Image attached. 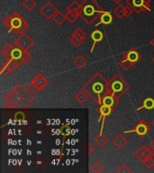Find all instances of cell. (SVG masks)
Masks as SVG:
<instances>
[{"mask_svg": "<svg viewBox=\"0 0 154 173\" xmlns=\"http://www.w3.org/2000/svg\"><path fill=\"white\" fill-rule=\"evenodd\" d=\"M14 118L15 121H19V123H20L19 125H22L21 122L25 120L26 115H25V114H24L23 111H21V110H17V111L14 113Z\"/></svg>", "mask_w": 154, "mask_h": 173, "instance_id": "cell-31", "label": "cell"}, {"mask_svg": "<svg viewBox=\"0 0 154 173\" xmlns=\"http://www.w3.org/2000/svg\"><path fill=\"white\" fill-rule=\"evenodd\" d=\"M128 143V140L123 134H117L115 138L113 139V144L117 149H123L124 148Z\"/></svg>", "mask_w": 154, "mask_h": 173, "instance_id": "cell-17", "label": "cell"}, {"mask_svg": "<svg viewBox=\"0 0 154 173\" xmlns=\"http://www.w3.org/2000/svg\"><path fill=\"white\" fill-rule=\"evenodd\" d=\"M133 10L131 8L130 6H128L127 5H126V17H130L131 15L133 14Z\"/></svg>", "mask_w": 154, "mask_h": 173, "instance_id": "cell-37", "label": "cell"}, {"mask_svg": "<svg viewBox=\"0 0 154 173\" xmlns=\"http://www.w3.org/2000/svg\"><path fill=\"white\" fill-rule=\"evenodd\" d=\"M115 4H116V5H119V4H121L122 2H123V0H112Z\"/></svg>", "mask_w": 154, "mask_h": 173, "instance_id": "cell-39", "label": "cell"}, {"mask_svg": "<svg viewBox=\"0 0 154 173\" xmlns=\"http://www.w3.org/2000/svg\"><path fill=\"white\" fill-rule=\"evenodd\" d=\"M143 107H144L145 109H147V110H152V109H153L154 98H152V97H147V98H145L144 101H143V104H142V107L138 108L137 110H140V109H142Z\"/></svg>", "mask_w": 154, "mask_h": 173, "instance_id": "cell-29", "label": "cell"}, {"mask_svg": "<svg viewBox=\"0 0 154 173\" xmlns=\"http://www.w3.org/2000/svg\"><path fill=\"white\" fill-rule=\"evenodd\" d=\"M152 61H153V62H154V56H153V57H152Z\"/></svg>", "mask_w": 154, "mask_h": 173, "instance_id": "cell-41", "label": "cell"}, {"mask_svg": "<svg viewBox=\"0 0 154 173\" xmlns=\"http://www.w3.org/2000/svg\"><path fill=\"white\" fill-rule=\"evenodd\" d=\"M33 60V56L30 54L29 51H25L24 50L23 51V56H22V62L24 64H28L29 62H31Z\"/></svg>", "mask_w": 154, "mask_h": 173, "instance_id": "cell-32", "label": "cell"}, {"mask_svg": "<svg viewBox=\"0 0 154 173\" xmlns=\"http://www.w3.org/2000/svg\"><path fill=\"white\" fill-rule=\"evenodd\" d=\"M151 45L154 48V37L152 39V41H151Z\"/></svg>", "mask_w": 154, "mask_h": 173, "instance_id": "cell-40", "label": "cell"}, {"mask_svg": "<svg viewBox=\"0 0 154 173\" xmlns=\"http://www.w3.org/2000/svg\"><path fill=\"white\" fill-rule=\"evenodd\" d=\"M126 5L137 14L152 11L150 0H126Z\"/></svg>", "mask_w": 154, "mask_h": 173, "instance_id": "cell-9", "label": "cell"}, {"mask_svg": "<svg viewBox=\"0 0 154 173\" xmlns=\"http://www.w3.org/2000/svg\"><path fill=\"white\" fill-rule=\"evenodd\" d=\"M48 84H49V80L47 79L42 73H38L34 77V79L29 84L28 89L34 95H35L40 92L42 89H43Z\"/></svg>", "mask_w": 154, "mask_h": 173, "instance_id": "cell-8", "label": "cell"}, {"mask_svg": "<svg viewBox=\"0 0 154 173\" xmlns=\"http://www.w3.org/2000/svg\"><path fill=\"white\" fill-rule=\"evenodd\" d=\"M73 64L79 68V69H82L87 64V60L84 57L83 55H79L78 57H76L73 60Z\"/></svg>", "mask_w": 154, "mask_h": 173, "instance_id": "cell-22", "label": "cell"}, {"mask_svg": "<svg viewBox=\"0 0 154 173\" xmlns=\"http://www.w3.org/2000/svg\"><path fill=\"white\" fill-rule=\"evenodd\" d=\"M24 50L16 46L14 43H7L2 48V54L7 60H22Z\"/></svg>", "mask_w": 154, "mask_h": 173, "instance_id": "cell-7", "label": "cell"}, {"mask_svg": "<svg viewBox=\"0 0 154 173\" xmlns=\"http://www.w3.org/2000/svg\"><path fill=\"white\" fill-rule=\"evenodd\" d=\"M14 43L16 46H18L23 50H25V51H29L34 44L33 39L31 37H29V35H27L26 34L19 35L17 39L14 42Z\"/></svg>", "mask_w": 154, "mask_h": 173, "instance_id": "cell-10", "label": "cell"}, {"mask_svg": "<svg viewBox=\"0 0 154 173\" xmlns=\"http://www.w3.org/2000/svg\"><path fill=\"white\" fill-rule=\"evenodd\" d=\"M65 15H66V20L70 23H74L77 21V19H78L79 17H80L79 14H77V13H75V12L69 11V10H67Z\"/></svg>", "mask_w": 154, "mask_h": 173, "instance_id": "cell-28", "label": "cell"}, {"mask_svg": "<svg viewBox=\"0 0 154 173\" xmlns=\"http://www.w3.org/2000/svg\"><path fill=\"white\" fill-rule=\"evenodd\" d=\"M109 83H110V88L112 91V96L114 97L116 104L118 105L120 97L128 91V89L131 88V85L129 83H127L126 80L123 77H121L119 74H116L109 80Z\"/></svg>", "mask_w": 154, "mask_h": 173, "instance_id": "cell-5", "label": "cell"}, {"mask_svg": "<svg viewBox=\"0 0 154 173\" xmlns=\"http://www.w3.org/2000/svg\"><path fill=\"white\" fill-rule=\"evenodd\" d=\"M3 24L9 29V33H14L16 35H23L29 28L28 23L23 18V16L17 13L14 12L11 15H6L2 20Z\"/></svg>", "mask_w": 154, "mask_h": 173, "instance_id": "cell-4", "label": "cell"}, {"mask_svg": "<svg viewBox=\"0 0 154 173\" xmlns=\"http://www.w3.org/2000/svg\"><path fill=\"white\" fill-rule=\"evenodd\" d=\"M23 62L20 60H7V62L3 64V66L1 68V74L5 75L6 73H12L15 69H18V67Z\"/></svg>", "mask_w": 154, "mask_h": 173, "instance_id": "cell-13", "label": "cell"}, {"mask_svg": "<svg viewBox=\"0 0 154 173\" xmlns=\"http://www.w3.org/2000/svg\"><path fill=\"white\" fill-rule=\"evenodd\" d=\"M104 169H105L104 164L100 162H95L91 167V171L95 173H100L104 171Z\"/></svg>", "mask_w": 154, "mask_h": 173, "instance_id": "cell-30", "label": "cell"}, {"mask_svg": "<svg viewBox=\"0 0 154 173\" xmlns=\"http://www.w3.org/2000/svg\"><path fill=\"white\" fill-rule=\"evenodd\" d=\"M88 97H89L88 94L87 93V91H85L83 89L75 95V99H76V101L80 105L84 104V103L87 100Z\"/></svg>", "mask_w": 154, "mask_h": 173, "instance_id": "cell-20", "label": "cell"}, {"mask_svg": "<svg viewBox=\"0 0 154 173\" xmlns=\"http://www.w3.org/2000/svg\"><path fill=\"white\" fill-rule=\"evenodd\" d=\"M116 172L117 173H131L132 172V170L130 168L126 165V164H123L119 167L118 169L116 170Z\"/></svg>", "mask_w": 154, "mask_h": 173, "instance_id": "cell-35", "label": "cell"}, {"mask_svg": "<svg viewBox=\"0 0 154 173\" xmlns=\"http://www.w3.org/2000/svg\"><path fill=\"white\" fill-rule=\"evenodd\" d=\"M113 109L114 107L112 106H109V105H101L100 107H99V114H100V119L101 117H103V122H102V127H101V133H103V127H104V122H105V119L107 118V116L112 114L113 112Z\"/></svg>", "mask_w": 154, "mask_h": 173, "instance_id": "cell-16", "label": "cell"}, {"mask_svg": "<svg viewBox=\"0 0 154 173\" xmlns=\"http://www.w3.org/2000/svg\"><path fill=\"white\" fill-rule=\"evenodd\" d=\"M113 14L119 19H123V18L126 17V6L119 4V5H117V6L114 9Z\"/></svg>", "mask_w": 154, "mask_h": 173, "instance_id": "cell-19", "label": "cell"}, {"mask_svg": "<svg viewBox=\"0 0 154 173\" xmlns=\"http://www.w3.org/2000/svg\"><path fill=\"white\" fill-rule=\"evenodd\" d=\"M22 6L26 11H33L37 6L35 0H24L22 2Z\"/></svg>", "mask_w": 154, "mask_h": 173, "instance_id": "cell-24", "label": "cell"}, {"mask_svg": "<svg viewBox=\"0 0 154 173\" xmlns=\"http://www.w3.org/2000/svg\"><path fill=\"white\" fill-rule=\"evenodd\" d=\"M82 89L87 91L89 97H91L92 100L98 105L102 104V99L106 96L109 94L112 95L109 81H107L105 77L98 72L85 83Z\"/></svg>", "mask_w": 154, "mask_h": 173, "instance_id": "cell-1", "label": "cell"}, {"mask_svg": "<svg viewBox=\"0 0 154 173\" xmlns=\"http://www.w3.org/2000/svg\"><path fill=\"white\" fill-rule=\"evenodd\" d=\"M142 164L144 165V167H145L147 170H151L154 166L153 157H151V158H148V159L143 160V161H142Z\"/></svg>", "mask_w": 154, "mask_h": 173, "instance_id": "cell-33", "label": "cell"}, {"mask_svg": "<svg viewBox=\"0 0 154 173\" xmlns=\"http://www.w3.org/2000/svg\"><path fill=\"white\" fill-rule=\"evenodd\" d=\"M140 59H141V54L139 53V51L136 49L132 48L124 54V56L119 61V65L123 69L127 70L131 69L137 61H139Z\"/></svg>", "mask_w": 154, "mask_h": 173, "instance_id": "cell-6", "label": "cell"}, {"mask_svg": "<svg viewBox=\"0 0 154 173\" xmlns=\"http://www.w3.org/2000/svg\"><path fill=\"white\" fill-rule=\"evenodd\" d=\"M135 157H137L140 161H143L145 159L151 158L154 156V150H152L149 146L142 145L138 150L135 151Z\"/></svg>", "mask_w": 154, "mask_h": 173, "instance_id": "cell-15", "label": "cell"}, {"mask_svg": "<svg viewBox=\"0 0 154 173\" xmlns=\"http://www.w3.org/2000/svg\"><path fill=\"white\" fill-rule=\"evenodd\" d=\"M58 9L55 7V6L51 2V1H47L45 2L42 7L40 8V13L42 15H43L44 18H46L47 20H51L53 18V16L55 15V14L57 13Z\"/></svg>", "mask_w": 154, "mask_h": 173, "instance_id": "cell-12", "label": "cell"}, {"mask_svg": "<svg viewBox=\"0 0 154 173\" xmlns=\"http://www.w3.org/2000/svg\"><path fill=\"white\" fill-rule=\"evenodd\" d=\"M113 22V15L109 12H104L100 15V23H103L105 25H109L110 23Z\"/></svg>", "mask_w": 154, "mask_h": 173, "instance_id": "cell-23", "label": "cell"}, {"mask_svg": "<svg viewBox=\"0 0 154 173\" xmlns=\"http://www.w3.org/2000/svg\"><path fill=\"white\" fill-rule=\"evenodd\" d=\"M150 131V126L148 125V123L146 121H140L137 126L133 130L131 131H125L124 133H134L136 134L139 137H143L144 135H146Z\"/></svg>", "mask_w": 154, "mask_h": 173, "instance_id": "cell-14", "label": "cell"}, {"mask_svg": "<svg viewBox=\"0 0 154 173\" xmlns=\"http://www.w3.org/2000/svg\"><path fill=\"white\" fill-rule=\"evenodd\" d=\"M81 6L82 8L79 16L88 25L93 24L105 12L95 0H84L81 3Z\"/></svg>", "mask_w": 154, "mask_h": 173, "instance_id": "cell-3", "label": "cell"}, {"mask_svg": "<svg viewBox=\"0 0 154 173\" xmlns=\"http://www.w3.org/2000/svg\"><path fill=\"white\" fill-rule=\"evenodd\" d=\"M149 147H150L152 150H154V139L151 142H150V143H149Z\"/></svg>", "mask_w": 154, "mask_h": 173, "instance_id": "cell-38", "label": "cell"}, {"mask_svg": "<svg viewBox=\"0 0 154 173\" xmlns=\"http://www.w3.org/2000/svg\"><path fill=\"white\" fill-rule=\"evenodd\" d=\"M52 20H53V22L56 23L57 25H61L62 23L65 22V20H66V15L62 12L58 10L57 13L55 14V15L53 16Z\"/></svg>", "mask_w": 154, "mask_h": 173, "instance_id": "cell-25", "label": "cell"}, {"mask_svg": "<svg viewBox=\"0 0 154 173\" xmlns=\"http://www.w3.org/2000/svg\"><path fill=\"white\" fill-rule=\"evenodd\" d=\"M94 142H95V144L98 145L100 148H103L108 142V137H107V135H105L103 133L100 132V134L95 138Z\"/></svg>", "mask_w": 154, "mask_h": 173, "instance_id": "cell-21", "label": "cell"}, {"mask_svg": "<svg viewBox=\"0 0 154 173\" xmlns=\"http://www.w3.org/2000/svg\"><path fill=\"white\" fill-rule=\"evenodd\" d=\"M90 37H91V39L93 40V46H92V48H91V52H92V51H94V47H95V44L103 40L104 35H103V33H102L100 30L95 29V30H94V32L91 34Z\"/></svg>", "mask_w": 154, "mask_h": 173, "instance_id": "cell-18", "label": "cell"}, {"mask_svg": "<svg viewBox=\"0 0 154 173\" xmlns=\"http://www.w3.org/2000/svg\"><path fill=\"white\" fill-rule=\"evenodd\" d=\"M85 38H86V33L84 32L82 28L79 27L77 28L70 38V43L74 47H79L83 44L85 42Z\"/></svg>", "mask_w": 154, "mask_h": 173, "instance_id": "cell-11", "label": "cell"}, {"mask_svg": "<svg viewBox=\"0 0 154 173\" xmlns=\"http://www.w3.org/2000/svg\"><path fill=\"white\" fill-rule=\"evenodd\" d=\"M4 100L6 102V106L9 108H26L34 100V97L29 89L24 88V85L18 83L5 96Z\"/></svg>", "mask_w": 154, "mask_h": 173, "instance_id": "cell-2", "label": "cell"}, {"mask_svg": "<svg viewBox=\"0 0 154 173\" xmlns=\"http://www.w3.org/2000/svg\"><path fill=\"white\" fill-rule=\"evenodd\" d=\"M101 105H109V106H112V107H115V106L117 105L116 100H115V98H114V97H113L111 94L106 96V97L102 99V104Z\"/></svg>", "mask_w": 154, "mask_h": 173, "instance_id": "cell-26", "label": "cell"}, {"mask_svg": "<svg viewBox=\"0 0 154 173\" xmlns=\"http://www.w3.org/2000/svg\"><path fill=\"white\" fill-rule=\"evenodd\" d=\"M153 126H154V121H153Z\"/></svg>", "mask_w": 154, "mask_h": 173, "instance_id": "cell-42", "label": "cell"}, {"mask_svg": "<svg viewBox=\"0 0 154 173\" xmlns=\"http://www.w3.org/2000/svg\"><path fill=\"white\" fill-rule=\"evenodd\" d=\"M81 8H82L81 4H79L78 1L74 0V1H72V3H71V5L68 6L67 10H69V11L75 12V13H77V14H80V12H81Z\"/></svg>", "mask_w": 154, "mask_h": 173, "instance_id": "cell-27", "label": "cell"}, {"mask_svg": "<svg viewBox=\"0 0 154 173\" xmlns=\"http://www.w3.org/2000/svg\"><path fill=\"white\" fill-rule=\"evenodd\" d=\"M62 134H63V135L64 136H67V135H69L70 134H71V132H70V128L68 126H64L62 128Z\"/></svg>", "mask_w": 154, "mask_h": 173, "instance_id": "cell-36", "label": "cell"}, {"mask_svg": "<svg viewBox=\"0 0 154 173\" xmlns=\"http://www.w3.org/2000/svg\"><path fill=\"white\" fill-rule=\"evenodd\" d=\"M84 150H85L86 154H87V156H89V155H91V154L95 151V147H94V145H92L90 142H88V143L86 144V146L84 147Z\"/></svg>", "mask_w": 154, "mask_h": 173, "instance_id": "cell-34", "label": "cell"}]
</instances>
